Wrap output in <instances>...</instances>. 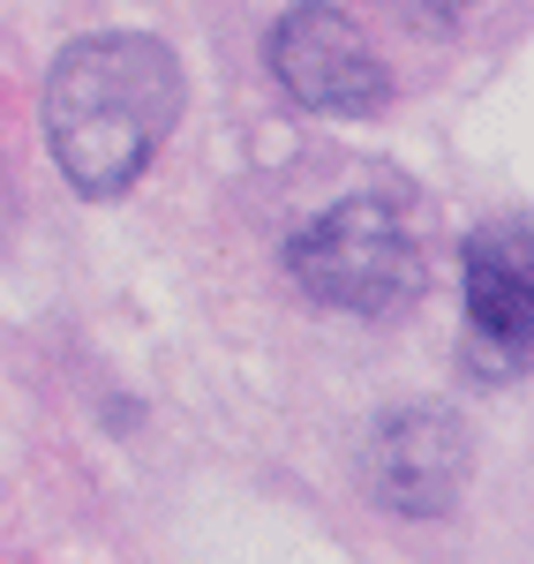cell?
Wrapping results in <instances>:
<instances>
[{"label":"cell","mask_w":534,"mask_h":564,"mask_svg":"<svg viewBox=\"0 0 534 564\" xmlns=\"http://www.w3.org/2000/svg\"><path fill=\"white\" fill-rule=\"evenodd\" d=\"M188 84L166 39L151 31H98V39L61 45V61L45 68V143L61 181L113 204L129 196L143 166L159 159V143L174 135Z\"/></svg>","instance_id":"6da1fadb"},{"label":"cell","mask_w":534,"mask_h":564,"mask_svg":"<svg viewBox=\"0 0 534 564\" xmlns=\"http://www.w3.org/2000/svg\"><path fill=\"white\" fill-rule=\"evenodd\" d=\"M286 279L316 308H347V316H400L422 302L429 263L422 241L400 218L392 196H339L309 226H294L286 241Z\"/></svg>","instance_id":"7a4b0ae2"},{"label":"cell","mask_w":534,"mask_h":564,"mask_svg":"<svg viewBox=\"0 0 534 564\" xmlns=\"http://www.w3.org/2000/svg\"><path fill=\"white\" fill-rule=\"evenodd\" d=\"M264 61L279 90L302 113H339V121H369L392 106V68L369 45L355 15L339 0H294L264 39Z\"/></svg>","instance_id":"3957f363"},{"label":"cell","mask_w":534,"mask_h":564,"mask_svg":"<svg viewBox=\"0 0 534 564\" xmlns=\"http://www.w3.org/2000/svg\"><path fill=\"white\" fill-rule=\"evenodd\" d=\"M361 481L400 520H445L467 489V430L445 406H400L361 444Z\"/></svg>","instance_id":"277c9868"},{"label":"cell","mask_w":534,"mask_h":564,"mask_svg":"<svg viewBox=\"0 0 534 564\" xmlns=\"http://www.w3.org/2000/svg\"><path fill=\"white\" fill-rule=\"evenodd\" d=\"M459 294H467V354L482 377H520L534 354V263L527 226H482L459 249Z\"/></svg>","instance_id":"5b68a950"},{"label":"cell","mask_w":534,"mask_h":564,"mask_svg":"<svg viewBox=\"0 0 534 564\" xmlns=\"http://www.w3.org/2000/svg\"><path fill=\"white\" fill-rule=\"evenodd\" d=\"M392 15H406V23H422V31H451L475 0H384Z\"/></svg>","instance_id":"8992f818"}]
</instances>
